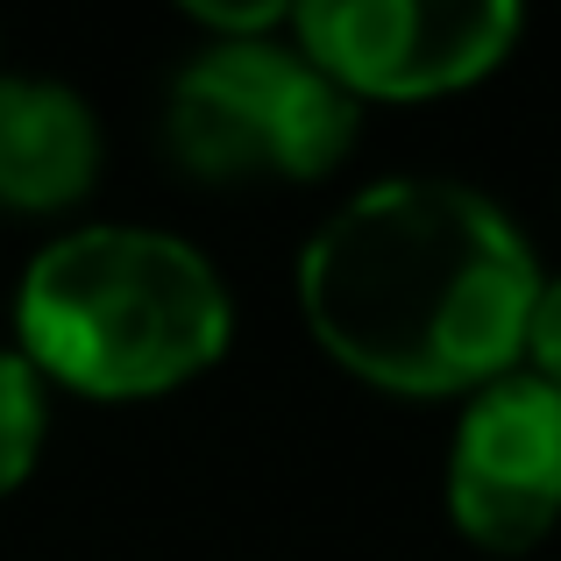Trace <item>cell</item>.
<instances>
[{
  "mask_svg": "<svg viewBox=\"0 0 561 561\" xmlns=\"http://www.w3.org/2000/svg\"><path fill=\"white\" fill-rule=\"evenodd\" d=\"M179 8L214 36H271L277 22H291V0H179Z\"/></svg>",
  "mask_w": 561,
  "mask_h": 561,
  "instance_id": "obj_8",
  "label": "cell"
},
{
  "mask_svg": "<svg viewBox=\"0 0 561 561\" xmlns=\"http://www.w3.org/2000/svg\"><path fill=\"white\" fill-rule=\"evenodd\" d=\"M100 179V122L65 79L0 71V206L57 214Z\"/></svg>",
  "mask_w": 561,
  "mask_h": 561,
  "instance_id": "obj_6",
  "label": "cell"
},
{
  "mask_svg": "<svg viewBox=\"0 0 561 561\" xmlns=\"http://www.w3.org/2000/svg\"><path fill=\"white\" fill-rule=\"evenodd\" d=\"M363 107L277 36H214L164 93V142L206 185L328 179L356 142Z\"/></svg>",
  "mask_w": 561,
  "mask_h": 561,
  "instance_id": "obj_3",
  "label": "cell"
},
{
  "mask_svg": "<svg viewBox=\"0 0 561 561\" xmlns=\"http://www.w3.org/2000/svg\"><path fill=\"white\" fill-rule=\"evenodd\" d=\"M526 370L548 377L554 391H561V277H540L534 328H526Z\"/></svg>",
  "mask_w": 561,
  "mask_h": 561,
  "instance_id": "obj_9",
  "label": "cell"
},
{
  "mask_svg": "<svg viewBox=\"0 0 561 561\" xmlns=\"http://www.w3.org/2000/svg\"><path fill=\"white\" fill-rule=\"evenodd\" d=\"M234 342V291L185 234L100 220L28 256L14 356L85 398H157L206 377Z\"/></svg>",
  "mask_w": 561,
  "mask_h": 561,
  "instance_id": "obj_2",
  "label": "cell"
},
{
  "mask_svg": "<svg viewBox=\"0 0 561 561\" xmlns=\"http://www.w3.org/2000/svg\"><path fill=\"white\" fill-rule=\"evenodd\" d=\"M448 519L483 554H526L561 526V391L526 363L455 412Z\"/></svg>",
  "mask_w": 561,
  "mask_h": 561,
  "instance_id": "obj_5",
  "label": "cell"
},
{
  "mask_svg": "<svg viewBox=\"0 0 561 561\" xmlns=\"http://www.w3.org/2000/svg\"><path fill=\"white\" fill-rule=\"evenodd\" d=\"M43 377L28 370L14 348H0V497L36 469V448H43Z\"/></svg>",
  "mask_w": 561,
  "mask_h": 561,
  "instance_id": "obj_7",
  "label": "cell"
},
{
  "mask_svg": "<svg viewBox=\"0 0 561 561\" xmlns=\"http://www.w3.org/2000/svg\"><path fill=\"white\" fill-rule=\"evenodd\" d=\"M526 0H291V43L348 100H440L512 57Z\"/></svg>",
  "mask_w": 561,
  "mask_h": 561,
  "instance_id": "obj_4",
  "label": "cell"
},
{
  "mask_svg": "<svg viewBox=\"0 0 561 561\" xmlns=\"http://www.w3.org/2000/svg\"><path fill=\"white\" fill-rule=\"evenodd\" d=\"M540 256L462 179L363 185L306 234L299 313L342 370L398 398H469L526 363Z\"/></svg>",
  "mask_w": 561,
  "mask_h": 561,
  "instance_id": "obj_1",
  "label": "cell"
}]
</instances>
